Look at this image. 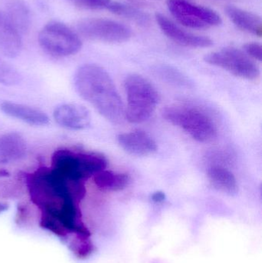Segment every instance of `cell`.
I'll return each instance as SVG.
<instances>
[{"mask_svg": "<svg viewBox=\"0 0 262 263\" xmlns=\"http://www.w3.org/2000/svg\"><path fill=\"white\" fill-rule=\"evenodd\" d=\"M32 202L41 210L40 227L67 242L75 236L90 238L78 203L86 195L84 182L71 181L53 168H38L26 175Z\"/></svg>", "mask_w": 262, "mask_h": 263, "instance_id": "1", "label": "cell"}, {"mask_svg": "<svg viewBox=\"0 0 262 263\" xmlns=\"http://www.w3.org/2000/svg\"><path fill=\"white\" fill-rule=\"evenodd\" d=\"M74 86L78 95L106 120L113 124L123 123L124 106L113 80L106 69L98 65H83L74 76Z\"/></svg>", "mask_w": 262, "mask_h": 263, "instance_id": "2", "label": "cell"}, {"mask_svg": "<svg viewBox=\"0 0 262 263\" xmlns=\"http://www.w3.org/2000/svg\"><path fill=\"white\" fill-rule=\"evenodd\" d=\"M107 165V159L102 153L63 148L52 155L51 168L69 180L84 182Z\"/></svg>", "mask_w": 262, "mask_h": 263, "instance_id": "3", "label": "cell"}, {"mask_svg": "<svg viewBox=\"0 0 262 263\" xmlns=\"http://www.w3.org/2000/svg\"><path fill=\"white\" fill-rule=\"evenodd\" d=\"M127 107L125 119L131 123L147 121L159 103V95L153 85L139 75L129 76L125 80Z\"/></svg>", "mask_w": 262, "mask_h": 263, "instance_id": "4", "label": "cell"}, {"mask_svg": "<svg viewBox=\"0 0 262 263\" xmlns=\"http://www.w3.org/2000/svg\"><path fill=\"white\" fill-rule=\"evenodd\" d=\"M162 115L166 121L181 128L198 142H212L218 135L216 125L212 119L196 108L167 106L162 111Z\"/></svg>", "mask_w": 262, "mask_h": 263, "instance_id": "5", "label": "cell"}, {"mask_svg": "<svg viewBox=\"0 0 262 263\" xmlns=\"http://www.w3.org/2000/svg\"><path fill=\"white\" fill-rule=\"evenodd\" d=\"M38 40L43 50L57 57L75 55L83 46L78 34L58 21L49 22L43 26L38 34Z\"/></svg>", "mask_w": 262, "mask_h": 263, "instance_id": "6", "label": "cell"}, {"mask_svg": "<svg viewBox=\"0 0 262 263\" xmlns=\"http://www.w3.org/2000/svg\"><path fill=\"white\" fill-rule=\"evenodd\" d=\"M204 60L209 64L221 68L245 80H255L260 76V69L256 63L246 52L236 48H224L208 54Z\"/></svg>", "mask_w": 262, "mask_h": 263, "instance_id": "7", "label": "cell"}, {"mask_svg": "<svg viewBox=\"0 0 262 263\" xmlns=\"http://www.w3.org/2000/svg\"><path fill=\"white\" fill-rule=\"evenodd\" d=\"M75 28L77 33L84 38L103 43H124L132 35L129 26L107 18H85L78 21Z\"/></svg>", "mask_w": 262, "mask_h": 263, "instance_id": "8", "label": "cell"}, {"mask_svg": "<svg viewBox=\"0 0 262 263\" xmlns=\"http://www.w3.org/2000/svg\"><path fill=\"white\" fill-rule=\"evenodd\" d=\"M167 6L177 21L186 27L204 29L223 23L221 16L215 11L186 0H168Z\"/></svg>", "mask_w": 262, "mask_h": 263, "instance_id": "9", "label": "cell"}, {"mask_svg": "<svg viewBox=\"0 0 262 263\" xmlns=\"http://www.w3.org/2000/svg\"><path fill=\"white\" fill-rule=\"evenodd\" d=\"M155 20L165 35L181 46L192 48H208L213 45V41L209 37L187 32L163 14H155Z\"/></svg>", "mask_w": 262, "mask_h": 263, "instance_id": "10", "label": "cell"}, {"mask_svg": "<svg viewBox=\"0 0 262 263\" xmlns=\"http://www.w3.org/2000/svg\"><path fill=\"white\" fill-rule=\"evenodd\" d=\"M53 117L58 125L72 130L87 129L92 120L87 108L73 103L57 106L54 110Z\"/></svg>", "mask_w": 262, "mask_h": 263, "instance_id": "11", "label": "cell"}, {"mask_svg": "<svg viewBox=\"0 0 262 263\" xmlns=\"http://www.w3.org/2000/svg\"><path fill=\"white\" fill-rule=\"evenodd\" d=\"M117 139L122 148L133 156H150L158 149L153 138L140 129L122 133L118 135Z\"/></svg>", "mask_w": 262, "mask_h": 263, "instance_id": "12", "label": "cell"}, {"mask_svg": "<svg viewBox=\"0 0 262 263\" xmlns=\"http://www.w3.org/2000/svg\"><path fill=\"white\" fill-rule=\"evenodd\" d=\"M21 34L15 29L4 12L0 11V54L15 58L22 50Z\"/></svg>", "mask_w": 262, "mask_h": 263, "instance_id": "13", "label": "cell"}, {"mask_svg": "<svg viewBox=\"0 0 262 263\" xmlns=\"http://www.w3.org/2000/svg\"><path fill=\"white\" fill-rule=\"evenodd\" d=\"M0 109L6 115L21 120L32 126H46L49 123L48 116L39 109L12 102H3Z\"/></svg>", "mask_w": 262, "mask_h": 263, "instance_id": "14", "label": "cell"}, {"mask_svg": "<svg viewBox=\"0 0 262 263\" xmlns=\"http://www.w3.org/2000/svg\"><path fill=\"white\" fill-rule=\"evenodd\" d=\"M226 14L229 20L241 30L261 37L262 35V20L259 15L240 9L235 6H226Z\"/></svg>", "mask_w": 262, "mask_h": 263, "instance_id": "15", "label": "cell"}, {"mask_svg": "<svg viewBox=\"0 0 262 263\" xmlns=\"http://www.w3.org/2000/svg\"><path fill=\"white\" fill-rule=\"evenodd\" d=\"M26 141L18 133L0 135V163L21 159L26 156Z\"/></svg>", "mask_w": 262, "mask_h": 263, "instance_id": "16", "label": "cell"}, {"mask_svg": "<svg viewBox=\"0 0 262 263\" xmlns=\"http://www.w3.org/2000/svg\"><path fill=\"white\" fill-rule=\"evenodd\" d=\"M5 14L20 34L26 33L30 29V10L23 0H10L6 5Z\"/></svg>", "mask_w": 262, "mask_h": 263, "instance_id": "17", "label": "cell"}, {"mask_svg": "<svg viewBox=\"0 0 262 263\" xmlns=\"http://www.w3.org/2000/svg\"><path fill=\"white\" fill-rule=\"evenodd\" d=\"M208 178L214 188L229 195L238 193L236 178L232 172L219 165L210 167L208 170Z\"/></svg>", "mask_w": 262, "mask_h": 263, "instance_id": "18", "label": "cell"}, {"mask_svg": "<svg viewBox=\"0 0 262 263\" xmlns=\"http://www.w3.org/2000/svg\"><path fill=\"white\" fill-rule=\"evenodd\" d=\"M94 183L99 190L106 192H118L124 190L130 182L126 173L103 170L93 176Z\"/></svg>", "mask_w": 262, "mask_h": 263, "instance_id": "19", "label": "cell"}, {"mask_svg": "<svg viewBox=\"0 0 262 263\" xmlns=\"http://www.w3.org/2000/svg\"><path fill=\"white\" fill-rule=\"evenodd\" d=\"M107 9L115 15L129 18L138 24L146 25L149 22V17L147 14L137 8L119 2H111Z\"/></svg>", "mask_w": 262, "mask_h": 263, "instance_id": "20", "label": "cell"}, {"mask_svg": "<svg viewBox=\"0 0 262 263\" xmlns=\"http://www.w3.org/2000/svg\"><path fill=\"white\" fill-rule=\"evenodd\" d=\"M21 80L19 72L0 57V83L5 86H12L18 85Z\"/></svg>", "mask_w": 262, "mask_h": 263, "instance_id": "21", "label": "cell"}, {"mask_svg": "<svg viewBox=\"0 0 262 263\" xmlns=\"http://www.w3.org/2000/svg\"><path fill=\"white\" fill-rule=\"evenodd\" d=\"M72 5L86 10L107 9L112 0H69Z\"/></svg>", "mask_w": 262, "mask_h": 263, "instance_id": "22", "label": "cell"}, {"mask_svg": "<svg viewBox=\"0 0 262 263\" xmlns=\"http://www.w3.org/2000/svg\"><path fill=\"white\" fill-rule=\"evenodd\" d=\"M245 52L249 55L250 58L258 60L261 62L262 60V47L261 45L256 43H246L243 46Z\"/></svg>", "mask_w": 262, "mask_h": 263, "instance_id": "23", "label": "cell"}, {"mask_svg": "<svg viewBox=\"0 0 262 263\" xmlns=\"http://www.w3.org/2000/svg\"><path fill=\"white\" fill-rule=\"evenodd\" d=\"M152 200L156 202H159L164 200L166 196H165L164 193H162V192H157V193H154V194L152 195Z\"/></svg>", "mask_w": 262, "mask_h": 263, "instance_id": "24", "label": "cell"}, {"mask_svg": "<svg viewBox=\"0 0 262 263\" xmlns=\"http://www.w3.org/2000/svg\"><path fill=\"white\" fill-rule=\"evenodd\" d=\"M9 207V204L6 203V202H0V214L8 210Z\"/></svg>", "mask_w": 262, "mask_h": 263, "instance_id": "25", "label": "cell"}, {"mask_svg": "<svg viewBox=\"0 0 262 263\" xmlns=\"http://www.w3.org/2000/svg\"><path fill=\"white\" fill-rule=\"evenodd\" d=\"M3 176H9V173L6 170H0V177Z\"/></svg>", "mask_w": 262, "mask_h": 263, "instance_id": "26", "label": "cell"}]
</instances>
